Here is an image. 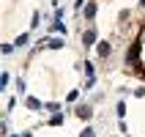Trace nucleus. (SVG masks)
<instances>
[{"label": "nucleus", "mask_w": 145, "mask_h": 137, "mask_svg": "<svg viewBox=\"0 0 145 137\" xmlns=\"http://www.w3.org/2000/svg\"><path fill=\"white\" fill-rule=\"evenodd\" d=\"M96 16V3H88L85 6V19H93Z\"/></svg>", "instance_id": "nucleus-5"}, {"label": "nucleus", "mask_w": 145, "mask_h": 137, "mask_svg": "<svg viewBox=\"0 0 145 137\" xmlns=\"http://www.w3.org/2000/svg\"><path fill=\"white\" fill-rule=\"evenodd\" d=\"M140 6H142V8H145V0H140Z\"/></svg>", "instance_id": "nucleus-14"}, {"label": "nucleus", "mask_w": 145, "mask_h": 137, "mask_svg": "<svg viewBox=\"0 0 145 137\" xmlns=\"http://www.w3.org/2000/svg\"><path fill=\"white\" fill-rule=\"evenodd\" d=\"M93 41H96V30H85L82 33V44H85V47H90Z\"/></svg>", "instance_id": "nucleus-3"}, {"label": "nucleus", "mask_w": 145, "mask_h": 137, "mask_svg": "<svg viewBox=\"0 0 145 137\" xmlns=\"http://www.w3.org/2000/svg\"><path fill=\"white\" fill-rule=\"evenodd\" d=\"M140 52H142V47H140V41H134V47H131V49H129V55H126V66H134V63H137Z\"/></svg>", "instance_id": "nucleus-1"}, {"label": "nucleus", "mask_w": 145, "mask_h": 137, "mask_svg": "<svg viewBox=\"0 0 145 137\" xmlns=\"http://www.w3.org/2000/svg\"><path fill=\"white\" fill-rule=\"evenodd\" d=\"M49 123H52V126H60V123H63V115H60V113H55L52 118H49Z\"/></svg>", "instance_id": "nucleus-8"}, {"label": "nucleus", "mask_w": 145, "mask_h": 137, "mask_svg": "<svg viewBox=\"0 0 145 137\" xmlns=\"http://www.w3.org/2000/svg\"><path fill=\"white\" fill-rule=\"evenodd\" d=\"M6 85H8V74L3 71V74H0V88H6Z\"/></svg>", "instance_id": "nucleus-11"}, {"label": "nucleus", "mask_w": 145, "mask_h": 137, "mask_svg": "<svg viewBox=\"0 0 145 137\" xmlns=\"http://www.w3.org/2000/svg\"><path fill=\"white\" fill-rule=\"evenodd\" d=\"M52 30H55V33H66V25H63V22H57V19H55V25H52Z\"/></svg>", "instance_id": "nucleus-9"}, {"label": "nucleus", "mask_w": 145, "mask_h": 137, "mask_svg": "<svg viewBox=\"0 0 145 137\" xmlns=\"http://www.w3.org/2000/svg\"><path fill=\"white\" fill-rule=\"evenodd\" d=\"M96 52H99V58H107V55H110V44H107V41H101V44L96 47Z\"/></svg>", "instance_id": "nucleus-4"}, {"label": "nucleus", "mask_w": 145, "mask_h": 137, "mask_svg": "<svg viewBox=\"0 0 145 137\" xmlns=\"http://www.w3.org/2000/svg\"><path fill=\"white\" fill-rule=\"evenodd\" d=\"M118 115H121V121H123V115H126V104H123V102L118 104Z\"/></svg>", "instance_id": "nucleus-12"}, {"label": "nucleus", "mask_w": 145, "mask_h": 137, "mask_svg": "<svg viewBox=\"0 0 145 137\" xmlns=\"http://www.w3.org/2000/svg\"><path fill=\"white\" fill-rule=\"evenodd\" d=\"M74 113H77V118H82V121H88L90 115H93V110H90L88 104H82V107H77V110H74Z\"/></svg>", "instance_id": "nucleus-2"}, {"label": "nucleus", "mask_w": 145, "mask_h": 137, "mask_svg": "<svg viewBox=\"0 0 145 137\" xmlns=\"http://www.w3.org/2000/svg\"><path fill=\"white\" fill-rule=\"evenodd\" d=\"M44 44H47V47H52V49H60V47H63V39H47Z\"/></svg>", "instance_id": "nucleus-6"}, {"label": "nucleus", "mask_w": 145, "mask_h": 137, "mask_svg": "<svg viewBox=\"0 0 145 137\" xmlns=\"http://www.w3.org/2000/svg\"><path fill=\"white\" fill-rule=\"evenodd\" d=\"M27 44V36H16V41H14V47H25Z\"/></svg>", "instance_id": "nucleus-10"}, {"label": "nucleus", "mask_w": 145, "mask_h": 137, "mask_svg": "<svg viewBox=\"0 0 145 137\" xmlns=\"http://www.w3.org/2000/svg\"><path fill=\"white\" fill-rule=\"evenodd\" d=\"M19 137H30V132H25V134H19Z\"/></svg>", "instance_id": "nucleus-13"}, {"label": "nucleus", "mask_w": 145, "mask_h": 137, "mask_svg": "<svg viewBox=\"0 0 145 137\" xmlns=\"http://www.w3.org/2000/svg\"><path fill=\"white\" fill-rule=\"evenodd\" d=\"M27 107H30V110H41V102L36 96H27Z\"/></svg>", "instance_id": "nucleus-7"}]
</instances>
